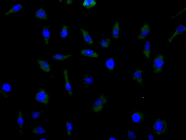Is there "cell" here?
Instances as JSON below:
<instances>
[{"mask_svg":"<svg viewBox=\"0 0 186 140\" xmlns=\"http://www.w3.org/2000/svg\"><path fill=\"white\" fill-rule=\"evenodd\" d=\"M150 31V26L148 23L144 24L141 27L139 33L137 36L140 40L145 39L149 35Z\"/></svg>","mask_w":186,"mask_h":140,"instance_id":"6","label":"cell"},{"mask_svg":"<svg viewBox=\"0 0 186 140\" xmlns=\"http://www.w3.org/2000/svg\"><path fill=\"white\" fill-rule=\"evenodd\" d=\"M34 99L37 102L47 105L49 103V95L45 89L40 88L35 95Z\"/></svg>","mask_w":186,"mask_h":140,"instance_id":"4","label":"cell"},{"mask_svg":"<svg viewBox=\"0 0 186 140\" xmlns=\"http://www.w3.org/2000/svg\"><path fill=\"white\" fill-rule=\"evenodd\" d=\"M108 101V97L104 94H101L94 102L90 109L93 113H97L103 110Z\"/></svg>","mask_w":186,"mask_h":140,"instance_id":"1","label":"cell"},{"mask_svg":"<svg viewBox=\"0 0 186 140\" xmlns=\"http://www.w3.org/2000/svg\"><path fill=\"white\" fill-rule=\"evenodd\" d=\"M37 62L39 68L42 71L46 73H49L51 72V66L47 61L38 59L37 60Z\"/></svg>","mask_w":186,"mask_h":140,"instance_id":"11","label":"cell"},{"mask_svg":"<svg viewBox=\"0 0 186 140\" xmlns=\"http://www.w3.org/2000/svg\"><path fill=\"white\" fill-rule=\"evenodd\" d=\"M65 127L67 135L70 136L73 130V125L71 122L69 120L66 121L65 122Z\"/></svg>","mask_w":186,"mask_h":140,"instance_id":"28","label":"cell"},{"mask_svg":"<svg viewBox=\"0 0 186 140\" xmlns=\"http://www.w3.org/2000/svg\"><path fill=\"white\" fill-rule=\"evenodd\" d=\"M143 70L140 68L136 69L132 73L131 77L133 80L142 86L143 87Z\"/></svg>","mask_w":186,"mask_h":140,"instance_id":"9","label":"cell"},{"mask_svg":"<svg viewBox=\"0 0 186 140\" xmlns=\"http://www.w3.org/2000/svg\"><path fill=\"white\" fill-rule=\"evenodd\" d=\"M40 139V140H46V139L45 138H42Z\"/></svg>","mask_w":186,"mask_h":140,"instance_id":"33","label":"cell"},{"mask_svg":"<svg viewBox=\"0 0 186 140\" xmlns=\"http://www.w3.org/2000/svg\"><path fill=\"white\" fill-rule=\"evenodd\" d=\"M147 138L149 140H154V138L153 135L151 134H149L148 135Z\"/></svg>","mask_w":186,"mask_h":140,"instance_id":"30","label":"cell"},{"mask_svg":"<svg viewBox=\"0 0 186 140\" xmlns=\"http://www.w3.org/2000/svg\"><path fill=\"white\" fill-rule=\"evenodd\" d=\"M80 30L82 34L84 43L88 45H93L94 41L90 33L83 28H81Z\"/></svg>","mask_w":186,"mask_h":140,"instance_id":"14","label":"cell"},{"mask_svg":"<svg viewBox=\"0 0 186 140\" xmlns=\"http://www.w3.org/2000/svg\"><path fill=\"white\" fill-rule=\"evenodd\" d=\"M94 81L92 76L90 74H86L82 78V82L84 86L88 88Z\"/></svg>","mask_w":186,"mask_h":140,"instance_id":"20","label":"cell"},{"mask_svg":"<svg viewBox=\"0 0 186 140\" xmlns=\"http://www.w3.org/2000/svg\"><path fill=\"white\" fill-rule=\"evenodd\" d=\"M132 121L134 123L140 124L145 118L144 113L142 112L135 110L131 115Z\"/></svg>","mask_w":186,"mask_h":140,"instance_id":"8","label":"cell"},{"mask_svg":"<svg viewBox=\"0 0 186 140\" xmlns=\"http://www.w3.org/2000/svg\"><path fill=\"white\" fill-rule=\"evenodd\" d=\"M107 140H117V139L113 137H109L108 138Z\"/></svg>","mask_w":186,"mask_h":140,"instance_id":"32","label":"cell"},{"mask_svg":"<svg viewBox=\"0 0 186 140\" xmlns=\"http://www.w3.org/2000/svg\"><path fill=\"white\" fill-rule=\"evenodd\" d=\"M80 53L81 55L85 57L93 58H97L99 57V55L96 52L90 49H82L80 50Z\"/></svg>","mask_w":186,"mask_h":140,"instance_id":"16","label":"cell"},{"mask_svg":"<svg viewBox=\"0 0 186 140\" xmlns=\"http://www.w3.org/2000/svg\"><path fill=\"white\" fill-rule=\"evenodd\" d=\"M68 28L65 24H64L60 32V37L61 39H64L68 36Z\"/></svg>","mask_w":186,"mask_h":140,"instance_id":"25","label":"cell"},{"mask_svg":"<svg viewBox=\"0 0 186 140\" xmlns=\"http://www.w3.org/2000/svg\"><path fill=\"white\" fill-rule=\"evenodd\" d=\"M11 84L7 82L2 83L0 89V93L4 98H8L11 90Z\"/></svg>","mask_w":186,"mask_h":140,"instance_id":"7","label":"cell"},{"mask_svg":"<svg viewBox=\"0 0 186 140\" xmlns=\"http://www.w3.org/2000/svg\"><path fill=\"white\" fill-rule=\"evenodd\" d=\"M186 30V27L184 25L182 24L179 25L172 36L168 39V41L169 43H170L175 37L178 35L184 33Z\"/></svg>","mask_w":186,"mask_h":140,"instance_id":"15","label":"cell"},{"mask_svg":"<svg viewBox=\"0 0 186 140\" xmlns=\"http://www.w3.org/2000/svg\"><path fill=\"white\" fill-rule=\"evenodd\" d=\"M110 42L111 40L110 38L104 37L98 42V44L101 47L107 48L109 47Z\"/></svg>","mask_w":186,"mask_h":140,"instance_id":"26","label":"cell"},{"mask_svg":"<svg viewBox=\"0 0 186 140\" xmlns=\"http://www.w3.org/2000/svg\"><path fill=\"white\" fill-rule=\"evenodd\" d=\"M164 63V58L163 55L161 54H157L153 61V73L158 74L161 72L163 69Z\"/></svg>","mask_w":186,"mask_h":140,"instance_id":"2","label":"cell"},{"mask_svg":"<svg viewBox=\"0 0 186 140\" xmlns=\"http://www.w3.org/2000/svg\"><path fill=\"white\" fill-rule=\"evenodd\" d=\"M42 33L44 43L48 45L51 38L50 26L43 25L42 28Z\"/></svg>","mask_w":186,"mask_h":140,"instance_id":"10","label":"cell"},{"mask_svg":"<svg viewBox=\"0 0 186 140\" xmlns=\"http://www.w3.org/2000/svg\"><path fill=\"white\" fill-rule=\"evenodd\" d=\"M23 6L21 3H18L13 5L9 10L4 13L5 15L17 12L22 10Z\"/></svg>","mask_w":186,"mask_h":140,"instance_id":"17","label":"cell"},{"mask_svg":"<svg viewBox=\"0 0 186 140\" xmlns=\"http://www.w3.org/2000/svg\"><path fill=\"white\" fill-rule=\"evenodd\" d=\"M72 56L71 54L63 55L60 54H55L52 55L53 59L56 61H62L67 60Z\"/></svg>","mask_w":186,"mask_h":140,"instance_id":"21","label":"cell"},{"mask_svg":"<svg viewBox=\"0 0 186 140\" xmlns=\"http://www.w3.org/2000/svg\"><path fill=\"white\" fill-rule=\"evenodd\" d=\"M105 67L109 71H113L115 66V61L114 58L113 57L108 58L105 63Z\"/></svg>","mask_w":186,"mask_h":140,"instance_id":"23","label":"cell"},{"mask_svg":"<svg viewBox=\"0 0 186 140\" xmlns=\"http://www.w3.org/2000/svg\"><path fill=\"white\" fill-rule=\"evenodd\" d=\"M151 44L148 40H146L143 47V54L146 58L148 60L150 56L151 51Z\"/></svg>","mask_w":186,"mask_h":140,"instance_id":"18","label":"cell"},{"mask_svg":"<svg viewBox=\"0 0 186 140\" xmlns=\"http://www.w3.org/2000/svg\"><path fill=\"white\" fill-rule=\"evenodd\" d=\"M32 132L34 134L41 135L45 134L46 131L42 127L36 124L33 129Z\"/></svg>","mask_w":186,"mask_h":140,"instance_id":"22","label":"cell"},{"mask_svg":"<svg viewBox=\"0 0 186 140\" xmlns=\"http://www.w3.org/2000/svg\"><path fill=\"white\" fill-rule=\"evenodd\" d=\"M16 123L18 128V133L20 135L23 134V128L24 125V120L21 110L18 112Z\"/></svg>","mask_w":186,"mask_h":140,"instance_id":"12","label":"cell"},{"mask_svg":"<svg viewBox=\"0 0 186 140\" xmlns=\"http://www.w3.org/2000/svg\"><path fill=\"white\" fill-rule=\"evenodd\" d=\"M44 113V110L41 109H37L31 112L30 117L33 120L37 119L42 116Z\"/></svg>","mask_w":186,"mask_h":140,"instance_id":"24","label":"cell"},{"mask_svg":"<svg viewBox=\"0 0 186 140\" xmlns=\"http://www.w3.org/2000/svg\"><path fill=\"white\" fill-rule=\"evenodd\" d=\"M33 18L42 20H47L48 15L46 10L42 7L39 8L35 13Z\"/></svg>","mask_w":186,"mask_h":140,"instance_id":"13","label":"cell"},{"mask_svg":"<svg viewBox=\"0 0 186 140\" xmlns=\"http://www.w3.org/2000/svg\"><path fill=\"white\" fill-rule=\"evenodd\" d=\"M73 2L72 0H67L66 1V4L68 5H69L72 4Z\"/></svg>","mask_w":186,"mask_h":140,"instance_id":"31","label":"cell"},{"mask_svg":"<svg viewBox=\"0 0 186 140\" xmlns=\"http://www.w3.org/2000/svg\"><path fill=\"white\" fill-rule=\"evenodd\" d=\"M120 33V24L117 21L115 23L112 31V35L113 38L117 39L119 37Z\"/></svg>","mask_w":186,"mask_h":140,"instance_id":"19","label":"cell"},{"mask_svg":"<svg viewBox=\"0 0 186 140\" xmlns=\"http://www.w3.org/2000/svg\"><path fill=\"white\" fill-rule=\"evenodd\" d=\"M153 128L156 134L161 135L164 134L167 130L168 125L165 120L158 119L154 122Z\"/></svg>","mask_w":186,"mask_h":140,"instance_id":"3","label":"cell"},{"mask_svg":"<svg viewBox=\"0 0 186 140\" xmlns=\"http://www.w3.org/2000/svg\"><path fill=\"white\" fill-rule=\"evenodd\" d=\"M96 4V1L95 0H85L83 2V6L87 9H89L94 7Z\"/></svg>","mask_w":186,"mask_h":140,"instance_id":"27","label":"cell"},{"mask_svg":"<svg viewBox=\"0 0 186 140\" xmlns=\"http://www.w3.org/2000/svg\"><path fill=\"white\" fill-rule=\"evenodd\" d=\"M127 134L128 138L130 140H136V137L135 133L130 129L127 131Z\"/></svg>","mask_w":186,"mask_h":140,"instance_id":"29","label":"cell"},{"mask_svg":"<svg viewBox=\"0 0 186 140\" xmlns=\"http://www.w3.org/2000/svg\"><path fill=\"white\" fill-rule=\"evenodd\" d=\"M63 74L64 80L65 89L69 95L71 96L73 95L72 87L70 81L68 71L66 69H64Z\"/></svg>","mask_w":186,"mask_h":140,"instance_id":"5","label":"cell"}]
</instances>
